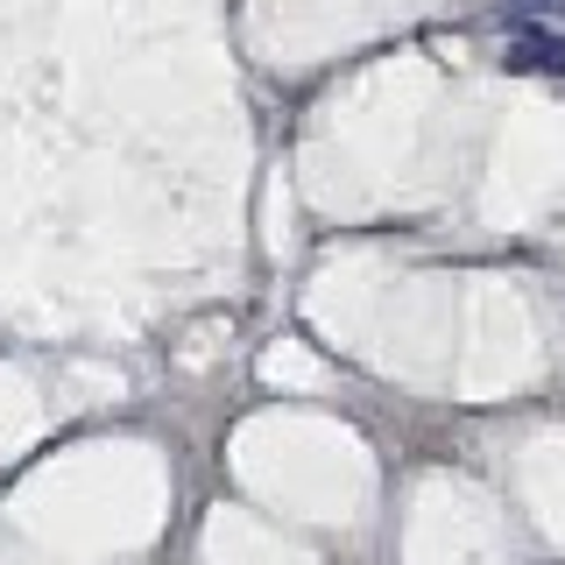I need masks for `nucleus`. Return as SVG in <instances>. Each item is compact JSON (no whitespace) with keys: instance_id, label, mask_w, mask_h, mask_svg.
Wrapping results in <instances>:
<instances>
[{"instance_id":"1","label":"nucleus","mask_w":565,"mask_h":565,"mask_svg":"<svg viewBox=\"0 0 565 565\" xmlns=\"http://www.w3.org/2000/svg\"><path fill=\"white\" fill-rule=\"evenodd\" d=\"M509 71H544V78H565V29H552V22H516V29H509Z\"/></svg>"}]
</instances>
